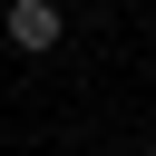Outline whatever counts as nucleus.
<instances>
[{
  "label": "nucleus",
  "mask_w": 156,
  "mask_h": 156,
  "mask_svg": "<svg viewBox=\"0 0 156 156\" xmlns=\"http://www.w3.org/2000/svg\"><path fill=\"white\" fill-rule=\"evenodd\" d=\"M0 29H10V49H20V58H49V49L68 39V10H58V0H10V20H0Z\"/></svg>",
  "instance_id": "nucleus-1"
},
{
  "label": "nucleus",
  "mask_w": 156,
  "mask_h": 156,
  "mask_svg": "<svg viewBox=\"0 0 156 156\" xmlns=\"http://www.w3.org/2000/svg\"><path fill=\"white\" fill-rule=\"evenodd\" d=\"M58 10H88V0H58Z\"/></svg>",
  "instance_id": "nucleus-2"
},
{
  "label": "nucleus",
  "mask_w": 156,
  "mask_h": 156,
  "mask_svg": "<svg viewBox=\"0 0 156 156\" xmlns=\"http://www.w3.org/2000/svg\"><path fill=\"white\" fill-rule=\"evenodd\" d=\"M146 156H156V146H146Z\"/></svg>",
  "instance_id": "nucleus-3"
}]
</instances>
